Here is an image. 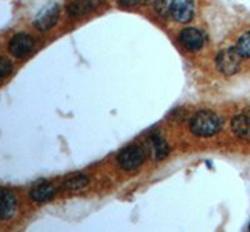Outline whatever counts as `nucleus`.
<instances>
[{"instance_id": "obj_1", "label": "nucleus", "mask_w": 250, "mask_h": 232, "mask_svg": "<svg viewBox=\"0 0 250 232\" xmlns=\"http://www.w3.org/2000/svg\"><path fill=\"white\" fill-rule=\"evenodd\" d=\"M189 128L196 137H211L223 128V119L211 111H200L193 116Z\"/></svg>"}, {"instance_id": "obj_17", "label": "nucleus", "mask_w": 250, "mask_h": 232, "mask_svg": "<svg viewBox=\"0 0 250 232\" xmlns=\"http://www.w3.org/2000/svg\"><path fill=\"white\" fill-rule=\"evenodd\" d=\"M12 62H10L8 58L1 57V59H0V74H1V77H8V75L12 73Z\"/></svg>"}, {"instance_id": "obj_11", "label": "nucleus", "mask_w": 250, "mask_h": 232, "mask_svg": "<svg viewBox=\"0 0 250 232\" xmlns=\"http://www.w3.org/2000/svg\"><path fill=\"white\" fill-rule=\"evenodd\" d=\"M234 135L240 138H250V117L247 115H236L231 120Z\"/></svg>"}, {"instance_id": "obj_7", "label": "nucleus", "mask_w": 250, "mask_h": 232, "mask_svg": "<svg viewBox=\"0 0 250 232\" xmlns=\"http://www.w3.org/2000/svg\"><path fill=\"white\" fill-rule=\"evenodd\" d=\"M34 48V40L25 33H18L9 42V52L17 58H24L30 54Z\"/></svg>"}, {"instance_id": "obj_10", "label": "nucleus", "mask_w": 250, "mask_h": 232, "mask_svg": "<svg viewBox=\"0 0 250 232\" xmlns=\"http://www.w3.org/2000/svg\"><path fill=\"white\" fill-rule=\"evenodd\" d=\"M95 8V0H74L66 8V12L70 17L80 18L93 12Z\"/></svg>"}, {"instance_id": "obj_16", "label": "nucleus", "mask_w": 250, "mask_h": 232, "mask_svg": "<svg viewBox=\"0 0 250 232\" xmlns=\"http://www.w3.org/2000/svg\"><path fill=\"white\" fill-rule=\"evenodd\" d=\"M153 5L159 15L170 14V3H168V0H156Z\"/></svg>"}, {"instance_id": "obj_6", "label": "nucleus", "mask_w": 250, "mask_h": 232, "mask_svg": "<svg viewBox=\"0 0 250 232\" xmlns=\"http://www.w3.org/2000/svg\"><path fill=\"white\" fill-rule=\"evenodd\" d=\"M180 43L189 52H198L204 46L205 35L196 28H185L180 32Z\"/></svg>"}, {"instance_id": "obj_9", "label": "nucleus", "mask_w": 250, "mask_h": 232, "mask_svg": "<svg viewBox=\"0 0 250 232\" xmlns=\"http://www.w3.org/2000/svg\"><path fill=\"white\" fill-rule=\"evenodd\" d=\"M17 211V200L9 189H1V220H10Z\"/></svg>"}, {"instance_id": "obj_15", "label": "nucleus", "mask_w": 250, "mask_h": 232, "mask_svg": "<svg viewBox=\"0 0 250 232\" xmlns=\"http://www.w3.org/2000/svg\"><path fill=\"white\" fill-rule=\"evenodd\" d=\"M120 8L123 9H133L138 5L144 4H154L156 0H117Z\"/></svg>"}, {"instance_id": "obj_14", "label": "nucleus", "mask_w": 250, "mask_h": 232, "mask_svg": "<svg viewBox=\"0 0 250 232\" xmlns=\"http://www.w3.org/2000/svg\"><path fill=\"white\" fill-rule=\"evenodd\" d=\"M236 49L243 58H250V30L239 38L236 42Z\"/></svg>"}, {"instance_id": "obj_4", "label": "nucleus", "mask_w": 250, "mask_h": 232, "mask_svg": "<svg viewBox=\"0 0 250 232\" xmlns=\"http://www.w3.org/2000/svg\"><path fill=\"white\" fill-rule=\"evenodd\" d=\"M60 17V8L57 3H50L44 6L34 19V26L40 30L45 32L51 29L58 23Z\"/></svg>"}, {"instance_id": "obj_8", "label": "nucleus", "mask_w": 250, "mask_h": 232, "mask_svg": "<svg viewBox=\"0 0 250 232\" xmlns=\"http://www.w3.org/2000/svg\"><path fill=\"white\" fill-rule=\"evenodd\" d=\"M55 188L54 186L45 181H40L38 184L33 186L30 189V197L35 201V202H48L51 198L54 197Z\"/></svg>"}, {"instance_id": "obj_13", "label": "nucleus", "mask_w": 250, "mask_h": 232, "mask_svg": "<svg viewBox=\"0 0 250 232\" xmlns=\"http://www.w3.org/2000/svg\"><path fill=\"white\" fill-rule=\"evenodd\" d=\"M86 185H88L86 176H84L83 173H73L64 181L62 187L65 189H69V191H77V189L84 188Z\"/></svg>"}, {"instance_id": "obj_2", "label": "nucleus", "mask_w": 250, "mask_h": 232, "mask_svg": "<svg viewBox=\"0 0 250 232\" xmlns=\"http://www.w3.org/2000/svg\"><path fill=\"white\" fill-rule=\"evenodd\" d=\"M243 55L239 53L236 46L225 48L216 54L215 66L224 75H234L239 72L242 66Z\"/></svg>"}, {"instance_id": "obj_3", "label": "nucleus", "mask_w": 250, "mask_h": 232, "mask_svg": "<svg viewBox=\"0 0 250 232\" xmlns=\"http://www.w3.org/2000/svg\"><path fill=\"white\" fill-rule=\"evenodd\" d=\"M145 161V151L140 146H129L118 156V163L125 171L139 168Z\"/></svg>"}, {"instance_id": "obj_5", "label": "nucleus", "mask_w": 250, "mask_h": 232, "mask_svg": "<svg viewBox=\"0 0 250 232\" xmlns=\"http://www.w3.org/2000/svg\"><path fill=\"white\" fill-rule=\"evenodd\" d=\"M169 13L178 23H189L195 13L194 0H171Z\"/></svg>"}, {"instance_id": "obj_18", "label": "nucleus", "mask_w": 250, "mask_h": 232, "mask_svg": "<svg viewBox=\"0 0 250 232\" xmlns=\"http://www.w3.org/2000/svg\"><path fill=\"white\" fill-rule=\"evenodd\" d=\"M249 229H250V227H249Z\"/></svg>"}, {"instance_id": "obj_12", "label": "nucleus", "mask_w": 250, "mask_h": 232, "mask_svg": "<svg viewBox=\"0 0 250 232\" xmlns=\"http://www.w3.org/2000/svg\"><path fill=\"white\" fill-rule=\"evenodd\" d=\"M150 148L153 152V157L158 161L164 160L169 153V146L164 138L158 133H154L150 137Z\"/></svg>"}]
</instances>
